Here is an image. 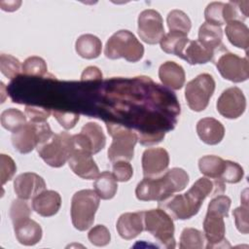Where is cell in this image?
<instances>
[{
	"label": "cell",
	"mask_w": 249,
	"mask_h": 249,
	"mask_svg": "<svg viewBox=\"0 0 249 249\" xmlns=\"http://www.w3.org/2000/svg\"><path fill=\"white\" fill-rule=\"evenodd\" d=\"M0 168H1V185H5L8 181L13 179L16 171L17 165L14 160L5 154L0 155Z\"/></svg>",
	"instance_id": "ab89813d"
},
{
	"label": "cell",
	"mask_w": 249,
	"mask_h": 249,
	"mask_svg": "<svg viewBox=\"0 0 249 249\" xmlns=\"http://www.w3.org/2000/svg\"><path fill=\"white\" fill-rule=\"evenodd\" d=\"M215 86L213 77L208 73L199 74L187 83L185 98L190 109L195 112H201L206 109L214 93Z\"/></svg>",
	"instance_id": "30bf717a"
},
{
	"label": "cell",
	"mask_w": 249,
	"mask_h": 249,
	"mask_svg": "<svg viewBox=\"0 0 249 249\" xmlns=\"http://www.w3.org/2000/svg\"><path fill=\"white\" fill-rule=\"evenodd\" d=\"M106 127L113 139L107 152L110 161L114 163L118 160H132L138 135L131 129L114 123L107 122Z\"/></svg>",
	"instance_id": "52a82bcc"
},
{
	"label": "cell",
	"mask_w": 249,
	"mask_h": 249,
	"mask_svg": "<svg viewBox=\"0 0 249 249\" xmlns=\"http://www.w3.org/2000/svg\"><path fill=\"white\" fill-rule=\"evenodd\" d=\"M93 189L101 199H111L118 191L117 180L109 171L101 172L93 183Z\"/></svg>",
	"instance_id": "83f0119b"
},
{
	"label": "cell",
	"mask_w": 249,
	"mask_h": 249,
	"mask_svg": "<svg viewBox=\"0 0 249 249\" xmlns=\"http://www.w3.org/2000/svg\"><path fill=\"white\" fill-rule=\"evenodd\" d=\"M88 238L94 246L103 247L110 243L111 234L109 230L104 225H96L89 231Z\"/></svg>",
	"instance_id": "f35d334b"
},
{
	"label": "cell",
	"mask_w": 249,
	"mask_h": 249,
	"mask_svg": "<svg viewBox=\"0 0 249 249\" xmlns=\"http://www.w3.org/2000/svg\"><path fill=\"white\" fill-rule=\"evenodd\" d=\"M225 192L222 181L208 177L198 178L188 192L183 195L171 196L159 202V207L167 212L172 219L188 220L196 215L207 196H218Z\"/></svg>",
	"instance_id": "6da1fadb"
},
{
	"label": "cell",
	"mask_w": 249,
	"mask_h": 249,
	"mask_svg": "<svg viewBox=\"0 0 249 249\" xmlns=\"http://www.w3.org/2000/svg\"><path fill=\"white\" fill-rule=\"evenodd\" d=\"M244 199L241 198V206L236 207L232 211V215L234 217L235 221V226L236 229L239 232L243 234H247L249 232V222H248V217H249V212H248V200H247V195H243Z\"/></svg>",
	"instance_id": "d590c367"
},
{
	"label": "cell",
	"mask_w": 249,
	"mask_h": 249,
	"mask_svg": "<svg viewBox=\"0 0 249 249\" xmlns=\"http://www.w3.org/2000/svg\"><path fill=\"white\" fill-rule=\"evenodd\" d=\"M53 133L48 123L29 122L16 132H13L12 144L18 153L28 154Z\"/></svg>",
	"instance_id": "9c48e42d"
},
{
	"label": "cell",
	"mask_w": 249,
	"mask_h": 249,
	"mask_svg": "<svg viewBox=\"0 0 249 249\" xmlns=\"http://www.w3.org/2000/svg\"><path fill=\"white\" fill-rule=\"evenodd\" d=\"M198 168L205 177L221 181L220 178L225 168V160L214 155L203 156L198 160Z\"/></svg>",
	"instance_id": "f1b7e54d"
},
{
	"label": "cell",
	"mask_w": 249,
	"mask_h": 249,
	"mask_svg": "<svg viewBox=\"0 0 249 249\" xmlns=\"http://www.w3.org/2000/svg\"><path fill=\"white\" fill-rule=\"evenodd\" d=\"M166 22L169 31H178L187 35L192 27V21L188 15L178 9H174L168 13Z\"/></svg>",
	"instance_id": "1f68e13d"
},
{
	"label": "cell",
	"mask_w": 249,
	"mask_h": 249,
	"mask_svg": "<svg viewBox=\"0 0 249 249\" xmlns=\"http://www.w3.org/2000/svg\"><path fill=\"white\" fill-rule=\"evenodd\" d=\"M221 76L232 83H241L249 78V62L247 57H240L231 52H225L215 60Z\"/></svg>",
	"instance_id": "8fae6325"
},
{
	"label": "cell",
	"mask_w": 249,
	"mask_h": 249,
	"mask_svg": "<svg viewBox=\"0 0 249 249\" xmlns=\"http://www.w3.org/2000/svg\"><path fill=\"white\" fill-rule=\"evenodd\" d=\"M204 233L195 228H185L180 235L181 249H201L204 247Z\"/></svg>",
	"instance_id": "4dcf8cb0"
},
{
	"label": "cell",
	"mask_w": 249,
	"mask_h": 249,
	"mask_svg": "<svg viewBox=\"0 0 249 249\" xmlns=\"http://www.w3.org/2000/svg\"><path fill=\"white\" fill-rule=\"evenodd\" d=\"M41 159L52 167H61L69 160L73 151V135L66 131L53 133L37 146Z\"/></svg>",
	"instance_id": "277c9868"
},
{
	"label": "cell",
	"mask_w": 249,
	"mask_h": 249,
	"mask_svg": "<svg viewBox=\"0 0 249 249\" xmlns=\"http://www.w3.org/2000/svg\"><path fill=\"white\" fill-rule=\"evenodd\" d=\"M75 50L81 57L93 59L100 55L102 43L100 39L93 34H83L76 40Z\"/></svg>",
	"instance_id": "cb8c5ba5"
},
{
	"label": "cell",
	"mask_w": 249,
	"mask_h": 249,
	"mask_svg": "<svg viewBox=\"0 0 249 249\" xmlns=\"http://www.w3.org/2000/svg\"><path fill=\"white\" fill-rule=\"evenodd\" d=\"M202 45L207 47L208 49L214 51L215 53L218 51L220 47H223V30L221 26L213 25L207 22H204L200 25L198 29V39Z\"/></svg>",
	"instance_id": "4316f807"
},
{
	"label": "cell",
	"mask_w": 249,
	"mask_h": 249,
	"mask_svg": "<svg viewBox=\"0 0 249 249\" xmlns=\"http://www.w3.org/2000/svg\"><path fill=\"white\" fill-rule=\"evenodd\" d=\"M31 215V208L29 207L26 199L18 198L13 200L10 207V217L13 225L23 220L29 218Z\"/></svg>",
	"instance_id": "74e56055"
},
{
	"label": "cell",
	"mask_w": 249,
	"mask_h": 249,
	"mask_svg": "<svg viewBox=\"0 0 249 249\" xmlns=\"http://www.w3.org/2000/svg\"><path fill=\"white\" fill-rule=\"evenodd\" d=\"M141 163L144 177H157L169 165L168 152L160 147L148 148L143 152Z\"/></svg>",
	"instance_id": "9a60e30c"
},
{
	"label": "cell",
	"mask_w": 249,
	"mask_h": 249,
	"mask_svg": "<svg viewBox=\"0 0 249 249\" xmlns=\"http://www.w3.org/2000/svg\"><path fill=\"white\" fill-rule=\"evenodd\" d=\"M216 107L219 114L224 118L237 119L246 109V98L239 88L231 87L221 93Z\"/></svg>",
	"instance_id": "5bb4252c"
},
{
	"label": "cell",
	"mask_w": 249,
	"mask_h": 249,
	"mask_svg": "<svg viewBox=\"0 0 249 249\" xmlns=\"http://www.w3.org/2000/svg\"><path fill=\"white\" fill-rule=\"evenodd\" d=\"M45 180L34 172H24L17 176L14 180V191L22 199H30L45 191Z\"/></svg>",
	"instance_id": "e0dca14e"
},
{
	"label": "cell",
	"mask_w": 249,
	"mask_h": 249,
	"mask_svg": "<svg viewBox=\"0 0 249 249\" xmlns=\"http://www.w3.org/2000/svg\"><path fill=\"white\" fill-rule=\"evenodd\" d=\"M160 82L171 89L177 90L183 88L186 80L184 68L174 61H165L159 68Z\"/></svg>",
	"instance_id": "7402d4cb"
},
{
	"label": "cell",
	"mask_w": 249,
	"mask_h": 249,
	"mask_svg": "<svg viewBox=\"0 0 249 249\" xmlns=\"http://www.w3.org/2000/svg\"><path fill=\"white\" fill-rule=\"evenodd\" d=\"M116 229L119 235L124 239L135 238L144 231V211L122 214L117 221Z\"/></svg>",
	"instance_id": "ac0fdd59"
},
{
	"label": "cell",
	"mask_w": 249,
	"mask_h": 249,
	"mask_svg": "<svg viewBox=\"0 0 249 249\" xmlns=\"http://www.w3.org/2000/svg\"><path fill=\"white\" fill-rule=\"evenodd\" d=\"M21 5V1H1L0 7L3 11L14 12L19 8Z\"/></svg>",
	"instance_id": "f6af8a7d"
},
{
	"label": "cell",
	"mask_w": 249,
	"mask_h": 249,
	"mask_svg": "<svg viewBox=\"0 0 249 249\" xmlns=\"http://www.w3.org/2000/svg\"><path fill=\"white\" fill-rule=\"evenodd\" d=\"M102 79V73L96 66H89L84 69L81 75L82 82L88 81H100Z\"/></svg>",
	"instance_id": "ee69618b"
},
{
	"label": "cell",
	"mask_w": 249,
	"mask_h": 249,
	"mask_svg": "<svg viewBox=\"0 0 249 249\" xmlns=\"http://www.w3.org/2000/svg\"><path fill=\"white\" fill-rule=\"evenodd\" d=\"M48 71V66L45 61L40 56H29L22 63V73L27 76L43 77Z\"/></svg>",
	"instance_id": "836d02e7"
},
{
	"label": "cell",
	"mask_w": 249,
	"mask_h": 249,
	"mask_svg": "<svg viewBox=\"0 0 249 249\" xmlns=\"http://www.w3.org/2000/svg\"><path fill=\"white\" fill-rule=\"evenodd\" d=\"M0 70L5 77L14 79L22 71V64H20V61L17 57L7 53H1Z\"/></svg>",
	"instance_id": "e575fe53"
},
{
	"label": "cell",
	"mask_w": 249,
	"mask_h": 249,
	"mask_svg": "<svg viewBox=\"0 0 249 249\" xmlns=\"http://www.w3.org/2000/svg\"><path fill=\"white\" fill-rule=\"evenodd\" d=\"M188 183V173L183 168L173 167L157 177H144L136 186L135 196L142 201L160 202L183 191Z\"/></svg>",
	"instance_id": "7a4b0ae2"
},
{
	"label": "cell",
	"mask_w": 249,
	"mask_h": 249,
	"mask_svg": "<svg viewBox=\"0 0 249 249\" xmlns=\"http://www.w3.org/2000/svg\"><path fill=\"white\" fill-rule=\"evenodd\" d=\"M244 176V170L235 161H231L229 160H225V168L221 175L220 180L222 182L230 183V184H235L242 180Z\"/></svg>",
	"instance_id": "8d00e7d4"
},
{
	"label": "cell",
	"mask_w": 249,
	"mask_h": 249,
	"mask_svg": "<svg viewBox=\"0 0 249 249\" xmlns=\"http://www.w3.org/2000/svg\"><path fill=\"white\" fill-rule=\"evenodd\" d=\"M92 155L82 149H74L68 164L71 170L82 179L92 180L100 173L97 164L95 163Z\"/></svg>",
	"instance_id": "2e32d148"
},
{
	"label": "cell",
	"mask_w": 249,
	"mask_h": 249,
	"mask_svg": "<svg viewBox=\"0 0 249 249\" xmlns=\"http://www.w3.org/2000/svg\"><path fill=\"white\" fill-rule=\"evenodd\" d=\"M0 120L1 124L5 129L11 132H16L26 124V115L18 109L9 108L1 113Z\"/></svg>",
	"instance_id": "f546056e"
},
{
	"label": "cell",
	"mask_w": 249,
	"mask_h": 249,
	"mask_svg": "<svg viewBox=\"0 0 249 249\" xmlns=\"http://www.w3.org/2000/svg\"><path fill=\"white\" fill-rule=\"evenodd\" d=\"M100 197L93 190L85 189L76 192L71 199V221L74 228L80 231L89 229L99 207Z\"/></svg>",
	"instance_id": "5b68a950"
},
{
	"label": "cell",
	"mask_w": 249,
	"mask_h": 249,
	"mask_svg": "<svg viewBox=\"0 0 249 249\" xmlns=\"http://www.w3.org/2000/svg\"><path fill=\"white\" fill-rule=\"evenodd\" d=\"M144 231L151 233L161 246L175 248L173 219L163 209L159 207L144 211Z\"/></svg>",
	"instance_id": "ba28073f"
},
{
	"label": "cell",
	"mask_w": 249,
	"mask_h": 249,
	"mask_svg": "<svg viewBox=\"0 0 249 249\" xmlns=\"http://www.w3.org/2000/svg\"><path fill=\"white\" fill-rule=\"evenodd\" d=\"M225 32L230 43L247 52L249 47V29L247 25L239 20H232L227 23Z\"/></svg>",
	"instance_id": "d4e9b609"
},
{
	"label": "cell",
	"mask_w": 249,
	"mask_h": 249,
	"mask_svg": "<svg viewBox=\"0 0 249 249\" xmlns=\"http://www.w3.org/2000/svg\"><path fill=\"white\" fill-rule=\"evenodd\" d=\"M53 115L54 119L57 121V123L65 129L73 128L80 120V115L77 113L54 110L53 111Z\"/></svg>",
	"instance_id": "b9f144b4"
},
{
	"label": "cell",
	"mask_w": 249,
	"mask_h": 249,
	"mask_svg": "<svg viewBox=\"0 0 249 249\" xmlns=\"http://www.w3.org/2000/svg\"><path fill=\"white\" fill-rule=\"evenodd\" d=\"M61 206L60 195L53 190H45L32 198L33 210L42 217L55 215Z\"/></svg>",
	"instance_id": "d6986e66"
},
{
	"label": "cell",
	"mask_w": 249,
	"mask_h": 249,
	"mask_svg": "<svg viewBox=\"0 0 249 249\" xmlns=\"http://www.w3.org/2000/svg\"><path fill=\"white\" fill-rule=\"evenodd\" d=\"M73 142L74 149H82L94 155L105 147L106 136L97 123L89 122L83 125L80 133L73 135Z\"/></svg>",
	"instance_id": "4fadbf2b"
},
{
	"label": "cell",
	"mask_w": 249,
	"mask_h": 249,
	"mask_svg": "<svg viewBox=\"0 0 249 249\" xmlns=\"http://www.w3.org/2000/svg\"><path fill=\"white\" fill-rule=\"evenodd\" d=\"M205 22L221 26L226 23L225 20V3L223 2H211L204 10Z\"/></svg>",
	"instance_id": "d6a6232c"
},
{
	"label": "cell",
	"mask_w": 249,
	"mask_h": 249,
	"mask_svg": "<svg viewBox=\"0 0 249 249\" xmlns=\"http://www.w3.org/2000/svg\"><path fill=\"white\" fill-rule=\"evenodd\" d=\"M231 204V198L225 195H218L210 200L203 220V233L207 241V249L226 246V243H228L225 237L224 218L229 216Z\"/></svg>",
	"instance_id": "3957f363"
},
{
	"label": "cell",
	"mask_w": 249,
	"mask_h": 249,
	"mask_svg": "<svg viewBox=\"0 0 249 249\" xmlns=\"http://www.w3.org/2000/svg\"><path fill=\"white\" fill-rule=\"evenodd\" d=\"M196 132L199 139L207 145L220 143L225 136V127L218 120L206 117L196 124Z\"/></svg>",
	"instance_id": "ffe728a7"
},
{
	"label": "cell",
	"mask_w": 249,
	"mask_h": 249,
	"mask_svg": "<svg viewBox=\"0 0 249 249\" xmlns=\"http://www.w3.org/2000/svg\"><path fill=\"white\" fill-rule=\"evenodd\" d=\"M25 115L28 118L29 122L33 123H46L48 118L51 116V110L36 107V106H25Z\"/></svg>",
	"instance_id": "7bdbcfd3"
},
{
	"label": "cell",
	"mask_w": 249,
	"mask_h": 249,
	"mask_svg": "<svg viewBox=\"0 0 249 249\" xmlns=\"http://www.w3.org/2000/svg\"><path fill=\"white\" fill-rule=\"evenodd\" d=\"M104 54L109 59L124 58L129 62H137L144 55V47L133 33L121 29L107 40Z\"/></svg>",
	"instance_id": "8992f818"
},
{
	"label": "cell",
	"mask_w": 249,
	"mask_h": 249,
	"mask_svg": "<svg viewBox=\"0 0 249 249\" xmlns=\"http://www.w3.org/2000/svg\"><path fill=\"white\" fill-rule=\"evenodd\" d=\"M137 23L140 39L149 45L160 43L165 34L162 18L160 14L154 9L142 11L138 16Z\"/></svg>",
	"instance_id": "7c38bea8"
},
{
	"label": "cell",
	"mask_w": 249,
	"mask_h": 249,
	"mask_svg": "<svg viewBox=\"0 0 249 249\" xmlns=\"http://www.w3.org/2000/svg\"><path fill=\"white\" fill-rule=\"evenodd\" d=\"M113 175L119 182H127L133 175V168L126 160H118L113 163Z\"/></svg>",
	"instance_id": "60d3db41"
},
{
	"label": "cell",
	"mask_w": 249,
	"mask_h": 249,
	"mask_svg": "<svg viewBox=\"0 0 249 249\" xmlns=\"http://www.w3.org/2000/svg\"><path fill=\"white\" fill-rule=\"evenodd\" d=\"M215 53H216L214 51L202 45L198 40H193L189 41L181 58L192 65L204 64L212 60Z\"/></svg>",
	"instance_id": "603a6c76"
},
{
	"label": "cell",
	"mask_w": 249,
	"mask_h": 249,
	"mask_svg": "<svg viewBox=\"0 0 249 249\" xmlns=\"http://www.w3.org/2000/svg\"><path fill=\"white\" fill-rule=\"evenodd\" d=\"M13 226L16 238L22 245H35L42 238L43 231L41 226L34 220L30 219V217L23 219Z\"/></svg>",
	"instance_id": "44dd1931"
},
{
	"label": "cell",
	"mask_w": 249,
	"mask_h": 249,
	"mask_svg": "<svg viewBox=\"0 0 249 249\" xmlns=\"http://www.w3.org/2000/svg\"><path fill=\"white\" fill-rule=\"evenodd\" d=\"M189 41L187 34L178 31H169L167 34H164L160 44V49L164 53L181 57Z\"/></svg>",
	"instance_id": "484cf974"
}]
</instances>
